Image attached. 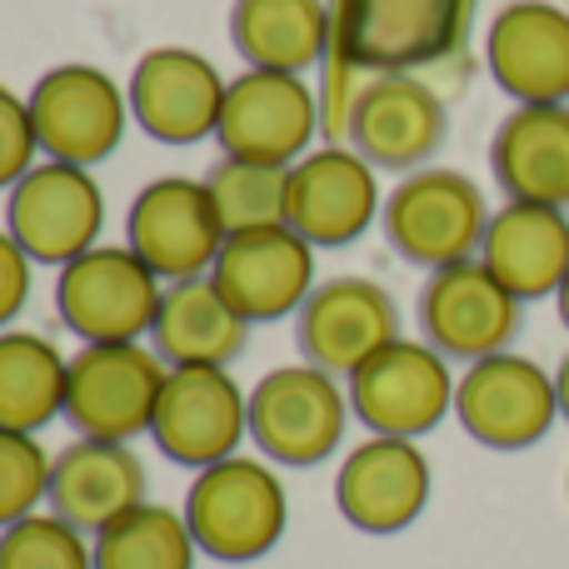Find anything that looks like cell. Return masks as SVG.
Segmentation results:
<instances>
[{
    "mask_svg": "<svg viewBox=\"0 0 569 569\" xmlns=\"http://www.w3.org/2000/svg\"><path fill=\"white\" fill-rule=\"evenodd\" d=\"M455 415L465 435L485 450H530L560 420V390L530 355H490L475 360L455 385Z\"/></svg>",
    "mask_w": 569,
    "mask_h": 569,
    "instance_id": "8",
    "label": "cell"
},
{
    "mask_svg": "<svg viewBox=\"0 0 569 569\" xmlns=\"http://www.w3.org/2000/svg\"><path fill=\"white\" fill-rule=\"evenodd\" d=\"M525 325V300L510 295L490 276L485 260H460V266L430 270L420 290V330L425 345L445 355V360H490L505 355L510 340Z\"/></svg>",
    "mask_w": 569,
    "mask_h": 569,
    "instance_id": "11",
    "label": "cell"
},
{
    "mask_svg": "<svg viewBox=\"0 0 569 569\" xmlns=\"http://www.w3.org/2000/svg\"><path fill=\"white\" fill-rule=\"evenodd\" d=\"M385 240L400 260L420 270H445L475 260L490 230V206L465 170L425 166L390 190L380 210Z\"/></svg>",
    "mask_w": 569,
    "mask_h": 569,
    "instance_id": "2",
    "label": "cell"
},
{
    "mask_svg": "<svg viewBox=\"0 0 569 569\" xmlns=\"http://www.w3.org/2000/svg\"><path fill=\"white\" fill-rule=\"evenodd\" d=\"M385 210L375 166L360 150L325 146L284 170V226L320 246H350Z\"/></svg>",
    "mask_w": 569,
    "mask_h": 569,
    "instance_id": "14",
    "label": "cell"
},
{
    "mask_svg": "<svg viewBox=\"0 0 569 569\" xmlns=\"http://www.w3.org/2000/svg\"><path fill=\"white\" fill-rule=\"evenodd\" d=\"M315 116H320V106H315V90L305 76L246 70L226 90L216 140L230 160H256V166L290 170L300 156H310Z\"/></svg>",
    "mask_w": 569,
    "mask_h": 569,
    "instance_id": "13",
    "label": "cell"
},
{
    "mask_svg": "<svg viewBox=\"0 0 569 569\" xmlns=\"http://www.w3.org/2000/svg\"><path fill=\"white\" fill-rule=\"evenodd\" d=\"M210 280L250 325L284 320V315H300L315 290V246L290 226L226 236Z\"/></svg>",
    "mask_w": 569,
    "mask_h": 569,
    "instance_id": "17",
    "label": "cell"
},
{
    "mask_svg": "<svg viewBox=\"0 0 569 569\" xmlns=\"http://www.w3.org/2000/svg\"><path fill=\"white\" fill-rule=\"evenodd\" d=\"M30 120H36L40 156L60 166H100L120 150L130 120V96L96 66H56L30 90Z\"/></svg>",
    "mask_w": 569,
    "mask_h": 569,
    "instance_id": "7",
    "label": "cell"
},
{
    "mask_svg": "<svg viewBox=\"0 0 569 569\" xmlns=\"http://www.w3.org/2000/svg\"><path fill=\"white\" fill-rule=\"evenodd\" d=\"M40 140L30 120V100H20L10 86H0V190H16L36 170Z\"/></svg>",
    "mask_w": 569,
    "mask_h": 569,
    "instance_id": "31",
    "label": "cell"
},
{
    "mask_svg": "<svg viewBox=\"0 0 569 569\" xmlns=\"http://www.w3.org/2000/svg\"><path fill=\"white\" fill-rule=\"evenodd\" d=\"M335 505L365 535H400L430 505V460L415 440L370 435L345 455L335 475Z\"/></svg>",
    "mask_w": 569,
    "mask_h": 569,
    "instance_id": "20",
    "label": "cell"
},
{
    "mask_svg": "<svg viewBox=\"0 0 569 569\" xmlns=\"http://www.w3.org/2000/svg\"><path fill=\"white\" fill-rule=\"evenodd\" d=\"M295 340L305 350V365H320L330 375H355L370 355L400 340V305L385 284L365 276L320 280L295 315Z\"/></svg>",
    "mask_w": 569,
    "mask_h": 569,
    "instance_id": "15",
    "label": "cell"
},
{
    "mask_svg": "<svg viewBox=\"0 0 569 569\" xmlns=\"http://www.w3.org/2000/svg\"><path fill=\"white\" fill-rule=\"evenodd\" d=\"M160 276L130 246H96L56 276V310L80 345H136L156 330Z\"/></svg>",
    "mask_w": 569,
    "mask_h": 569,
    "instance_id": "3",
    "label": "cell"
},
{
    "mask_svg": "<svg viewBox=\"0 0 569 569\" xmlns=\"http://www.w3.org/2000/svg\"><path fill=\"white\" fill-rule=\"evenodd\" d=\"M146 465L130 445L116 440H76L50 465V515L76 525L80 535H100L120 515L146 505Z\"/></svg>",
    "mask_w": 569,
    "mask_h": 569,
    "instance_id": "21",
    "label": "cell"
},
{
    "mask_svg": "<svg viewBox=\"0 0 569 569\" xmlns=\"http://www.w3.org/2000/svg\"><path fill=\"white\" fill-rule=\"evenodd\" d=\"M70 360L36 330H0V430L40 435L66 415Z\"/></svg>",
    "mask_w": 569,
    "mask_h": 569,
    "instance_id": "26",
    "label": "cell"
},
{
    "mask_svg": "<svg viewBox=\"0 0 569 569\" xmlns=\"http://www.w3.org/2000/svg\"><path fill=\"white\" fill-rule=\"evenodd\" d=\"M555 300H560V320H565V330H569V276H565V284H560V295H555Z\"/></svg>",
    "mask_w": 569,
    "mask_h": 569,
    "instance_id": "34",
    "label": "cell"
},
{
    "mask_svg": "<svg viewBox=\"0 0 569 569\" xmlns=\"http://www.w3.org/2000/svg\"><path fill=\"white\" fill-rule=\"evenodd\" d=\"M50 455L36 435L0 430V530L36 515L40 500H50Z\"/></svg>",
    "mask_w": 569,
    "mask_h": 569,
    "instance_id": "30",
    "label": "cell"
},
{
    "mask_svg": "<svg viewBox=\"0 0 569 569\" xmlns=\"http://www.w3.org/2000/svg\"><path fill=\"white\" fill-rule=\"evenodd\" d=\"M126 246L170 284L210 276L220 246H226V230H220V216L210 206L206 180H150L126 216Z\"/></svg>",
    "mask_w": 569,
    "mask_h": 569,
    "instance_id": "12",
    "label": "cell"
},
{
    "mask_svg": "<svg viewBox=\"0 0 569 569\" xmlns=\"http://www.w3.org/2000/svg\"><path fill=\"white\" fill-rule=\"evenodd\" d=\"M290 520L280 475L266 460H230L196 475L186 495V525L196 535L200 555L220 565H250L270 555Z\"/></svg>",
    "mask_w": 569,
    "mask_h": 569,
    "instance_id": "1",
    "label": "cell"
},
{
    "mask_svg": "<svg viewBox=\"0 0 569 569\" xmlns=\"http://www.w3.org/2000/svg\"><path fill=\"white\" fill-rule=\"evenodd\" d=\"M210 206L220 216L226 236H246V230L284 226V170L256 166V160H220L206 176Z\"/></svg>",
    "mask_w": 569,
    "mask_h": 569,
    "instance_id": "28",
    "label": "cell"
},
{
    "mask_svg": "<svg viewBox=\"0 0 569 569\" xmlns=\"http://www.w3.org/2000/svg\"><path fill=\"white\" fill-rule=\"evenodd\" d=\"M490 170L510 200L569 210V106H515L490 140Z\"/></svg>",
    "mask_w": 569,
    "mask_h": 569,
    "instance_id": "22",
    "label": "cell"
},
{
    "mask_svg": "<svg viewBox=\"0 0 569 569\" xmlns=\"http://www.w3.org/2000/svg\"><path fill=\"white\" fill-rule=\"evenodd\" d=\"M490 76L515 106H569V10L510 0L485 36Z\"/></svg>",
    "mask_w": 569,
    "mask_h": 569,
    "instance_id": "18",
    "label": "cell"
},
{
    "mask_svg": "<svg viewBox=\"0 0 569 569\" xmlns=\"http://www.w3.org/2000/svg\"><path fill=\"white\" fill-rule=\"evenodd\" d=\"M30 266H36V260L16 246V236L0 230V330H10V320L30 305V280H36Z\"/></svg>",
    "mask_w": 569,
    "mask_h": 569,
    "instance_id": "32",
    "label": "cell"
},
{
    "mask_svg": "<svg viewBox=\"0 0 569 569\" xmlns=\"http://www.w3.org/2000/svg\"><path fill=\"white\" fill-rule=\"evenodd\" d=\"M555 390H560V420H569V355L560 360V370H555Z\"/></svg>",
    "mask_w": 569,
    "mask_h": 569,
    "instance_id": "33",
    "label": "cell"
},
{
    "mask_svg": "<svg viewBox=\"0 0 569 569\" xmlns=\"http://www.w3.org/2000/svg\"><path fill=\"white\" fill-rule=\"evenodd\" d=\"M230 40L250 70L305 76L325 60L330 46V10L325 0H236Z\"/></svg>",
    "mask_w": 569,
    "mask_h": 569,
    "instance_id": "25",
    "label": "cell"
},
{
    "mask_svg": "<svg viewBox=\"0 0 569 569\" xmlns=\"http://www.w3.org/2000/svg\"><path fill=\"white\" fill-rule=\"evenodd\" d=\"M450 360L425 340H395L350 375V410L370 435L420 440L455 410Z\"/></svg>",
    "mask_w": 569,
    "mask_h": 569,
    "instance_id": "6",
    "label": "cell"
},
{
    "mask_svg": "<svg viewBox=\"0 0 569 569\" xmlns=\"http://www.w3.org/2000/svg\"><path fill=\"white\" fill-rule=\"evenodd\" d=\"M246 435H250V395L230 380V370L190 365V370L166 375L150 440L170 465L210 470V465L230 460Z\"/></svg>",
    "mask_w": 569,
    "mask_h": 569,
    "instance_id": "10",
    "label": "cell"
},
{
    "mask_svg": "<svg viewBox=\"0 0 569 569\" xmlns=\"http://www.w3.org/2000/svg\"><path fill=\"white\" fill-rule=\"evenodd\" d=\"M350 395L320 365H280L250 390V440L290 470L330 460L350 425Z\"/></svg>",
    "mask_w": 569,
    "mask_h": 569,
    "instance_id": "5",
    "label": "cell"
},
{
    "mask_svg": "<svg viewBox=\"0 0 569 569\" xmlns=\"http://www.w3.org/2000/svg\"><path fill=\"white\" fill-rule=\"evenodd\" d=\"M196 555L186 515L150 500L96 535V569H196Z\"/></svg>",
    "mask_w": 569,
    "mask_h": 569,
    "instance_id": "27",
    "label": "cell"
},
{
    "mask_svg": "<svg viewBox=\"0 0 569 569\" xmlns=\"http://www.w3.org/2000/svg\"><path fill=\"white\" fill-rule=\"evenodd\" d=\"M445 136V100L420 76H375L350 106V146L375 170H425Z\"/></svg>",
    "mask_w": 569,
    "mask_h": 569,
    "instance_id": "19",
    "label": "cell"
},
{
    "mask_svg": "<svg viewBox=\"0 0 569 569\" xmlns=\"http://www.w3.org/2000/svg\"><path fill=\"white\" fill-rule=\"evenodd\" d=\"M230 80L206 60L200 50L186 46H160L136 60L130 76V116L140 120L150 140L160 146H196L220 130V110H226Z\"/></svg>",
    "mask_w": 569,
    "mask_h": 569,
    "instance_id": "16",
    "label": "cell"
},
{
    "mask_svg": "<svg viewBox=\"0 0 569 569\" xmlns=\"http://www.w3.org/2000/svg\"><path fill=\"white\" fill-rule=\"evenodd\" d=\"M246 340H250V320L216 290L210 276L166 284L156 330H150V350L170 370H190V365L230 370L246 355Z\"/></svg>",
    "mask_w": 569,
    "mask_h": 569,
    "instance_id": "24",
    "label": "cell"
},
{
    "mask_svg": "<svg viewBox=\"0 0 569 569\" xmlns=\"http://www.w3.org/2000/svg\"><path fill=\"white\" fill-rule=\"evenodd\" d=\"M6 230L36 266L66 270L86 250L100 246L106 230V196L96 176L80 166L40 160L6 200Z\"/></svg>",
    "mask_w": 569,
    "mask_h": 569,
    "instance_id": "9",
    "label": "cell"
},
{
    "mask_svg": "<svg viewBox=\"0 0 569 569\" xmlns=\"http://www.w3.org/2000/svg\"><path fill=\"white\" fill-rule=\"evenodd\" d=\"M480 260L525 305L545 300V295H560V284L569 276V216L555 206L510 200L505 210L490 216Z\"/></svg>",
    "mask_w": 569,
    "mask_h": 569,
    "instance_id": "23",
    "label": "cell"
},
{
    "mask_svg": "<svg viewBox=\"0 0 569 569\" xmlns=\"http://www.w3.org/2000/svg\"><path fill=\"white\" fill-rule=\"evenodd\" d=\"M0 569H96V545L60 515H26L0 530Z\"/></svg>",
    "mask_w": 569,
    "mask_h": 569,
    "instance_id": "29",
    "label": "cell"
},
{
    "mask_svg": "<svg viewBox=\"0 0 569 569\" xmlns=\"http://www.w3.org/2000/svg\"><path fill=\"white\" fill-rule=\"evenodd\" d=\"M170 365L146 345H80L70 355L66 380V420L80 440H116L130 445L150 435L156 405L166 390Z\"/></svg>",
    "mask_w": 569,
    "mask_h": 569,
    "instance_id": "4",
    "label": "cell"
}]
</instances>
